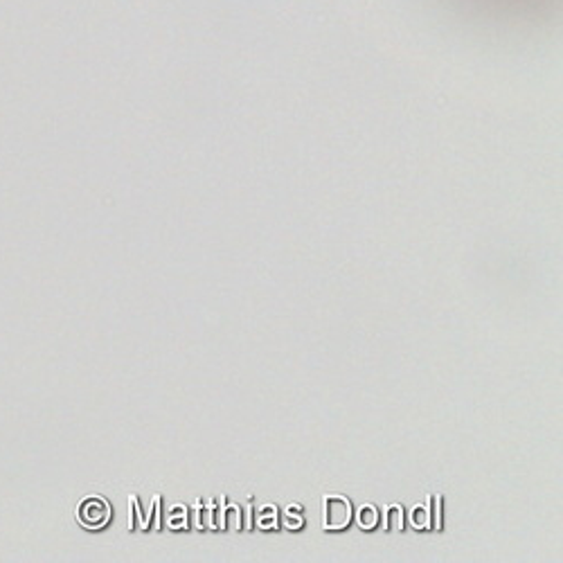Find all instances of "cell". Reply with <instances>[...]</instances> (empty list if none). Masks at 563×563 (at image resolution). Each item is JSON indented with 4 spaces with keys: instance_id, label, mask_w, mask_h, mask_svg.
Here are the masks:
<instances>
[{
    "instance_id": "cell-1",
    "label": "cell",
    "mask_w": 563,
    "mask_h": 563,
    "mask_svg": "<svg viewBox=\"0 0 563 563\" xmlns=\"http://www.w3.org/2000/svg\"><path fill=\"white\" fill-rule=\"evenodd\" d=\"M322 509H324L322 526L327 532L345 530L354 519V509H352L350 498H345L341 494H327L322 498Z\"/></svg>"
},
{
    "instance_id": "cell-2",
    "label": "cell",
    "mask_w": 563,
    "mask_h": 563,
    "mask_svg": "<svg viewBox=\"0 0 563 563\" xmlns=\"http://www.w3.org/2000/svg\"><path fill=\"white\" fill-rule=\"evenodd\" d=\"M109 505L100 498H90L88 503H81L79 507V519L84 526H90V528H100L109 521Z\"/></svg>"
},
{
    "instance_id": "cell-3",
    "label": "cell",
    "mask_w": 563,
    "mask_h": 563,
    "mask_svg": "<svg viewBox=\"0 0 563 563\" xmlns=\"http://www.w3.org/2000/svg\"><path fill=\"white\" fill-rule=\"evenodd\" d=\"M195 526L199 530H203V528H212L214 530V500L212 498L210 500L199 498L195 503Z\"/></svg>"
},
{
    "instance_id": "cell-4",
    "label": "cell",
    "mask_w": 563,
    "mask_h": 563,
    "mask_svg": "<svg viewBox=\"0 0 563 563\" xmlns=\"http://www.w3.org/2000/svg\"><path fill=\"white\" fill-rule=\"evenodd\" d=\"M356 523L363 530H374V528H377V523H379V509L374 507V505H369V503L361 505L356 509Z\"/></svg>"
},
{
    "instance_id": "cell-5",
    "label": "cell",
    "mask_w": 563,
    "mask_h": 563,
    "mask_svg": "<svg viewBox=\"0 0 563 563\" xmlns=\"http://www.w3.org/2000/svg\"><path fill=\"white\" fill-rule=\"evenodd\" d=\"M386 528L390 532L404 530V507L401 505H386Z\"/></svg>"
},
{
    "instance_id": "cell-6",
    "label": "cell",
    "mask_w": 563,
    "mask_h": 563,
    "mask_svg": "<svg viewBox=\"0 0 563 563\" xmlns=\"http://www.w3.org/2000/svg\"><path fill=\"white\" fill-rule=\"evenodd\" d=\"M442 503L444 498L440 494H433L427 498V507H429V514H431V528L435 532L442 530Z\"/></svg>"
},
{
    "instance_id": "cell-7",
    "label": "cell",
    "mask_w": 563,
    "mask_h": 563,
    "mask_svg": "<svg viewBox=\"0 0 563 563\" xmlns=\"http://www.w3.org/2000/svg\"><path fill=\"white\" fill-rule=\"evenodd\" d=\"M223 530L230 532H240L242 530V507L234 505V503H225V526Z\"/></svg>"
},
{
    "instance_id": "cell-8",
    "label": "cell",
    "mask_w": 563,
    "mask_h": 563,
    "mask_svg": "<svg viewBox=\"0 0 563 563\" xmlns=\"http://www.w3.org/2000/svg\"><path fill=\"white\" fill-rule=\"evenodd\" d=\"M410 526L417 528V530H427L431 528V514H429V507L424 505H417L412 507L410 511Z\"/></svg>"
},
{
    "instance_id": "cell-9",
    "label": "cell",
    "mask_w": 563,
    "mask_h": 563,
    "mask_svg": "<svg viewBox=\"0 0 563 563\" xmlns=\"http://www.w3.org/2000/svg\"><path fill=\"white\" fill-rule=\"evenodd\" d=\"M161 509H163V498H161V494H158V496H154L152 507H150V516H147V521L143 523L145 530H156V528H161Z\"/></svg>"
},
{
    "instance_id": "cell-10",
    "label": "cell",
    "mask_w": 563,
    "mask_h": 563,
    "mask_svg": "<svg viewBox=\"0 0 563 563\" xmlns=\"http://www.w3.org/2000/svg\"><path fill=\"white\" fill-rule=\"evenodd\" d=\"M285 523H287L291 530H298V528H302V523H305L302 507H298V505H291V507H287V509H285Z\"/></svg>"
},
{
    "instance_id": "cell-11",
    "label": "cell",
    "mask_w": 563,
    "mask_h": 563,
    "mask_svg": "<svg viewBox=\"0 0 563 563\" xmlns=\"http://www.w3.org/2000/svg\"><path fill=\"white\" fill-rule=\"evenodd\" d=\"M169 528L172 530H183L187 528V507L178 505L172 509V516H169Z\"/></svg>"
},
{
    "instance_id": "cell-12",
    "label": "cell",
    "mask_w": 563,
    "mask_h": 563,
    "mask_svg": "<svg viewBox=\"0 0 563 563\" xmlns=\"http://www.w3.org/2000/svg\"><path fill=\"white\" fill-rule=\"evenodd\" d=\"M260 528L262 530H273L277 528V509L271 505V507H264V511L260 514Z\"/></svg>"
},
{
    "instance_id": "cell-13",
    "label": "cell",
    "mask_w": 563,
    "mask_h": 563,
    "mask_svg": "<svg viewBox=\"0 0 563 563\" xmlns=\"http://www.w3.org/2000/svg\"><path fill=\"white\" fill-rule=\"evenodd\" d=\"M225 496H219L217 503H214V528L217 530H223L225 526Z\"/></svg>"
},
{
    "instance_id": "cell-14",
    "label": "cell",
    "mask_w": 563,
    "mask_h": 563,
    "mask_svg": "<svg viewBox=\"0 0 563 563\" xmlns=\"http://www.w3.org/2000/svg\"><path fill=\"white\" fill-rule=\"evenodd\" d=\"M129 505H131V530H137L140 528V498L133 494L129 498Z\"/></svg>"
},
{
    "instance_id": "cell-15",
    "label": "cell",
    "mask_w": 563,
    "mask_h": 563,
    "mask_svg": "<svg viewBox=\"0 0 563 563\" xmlns=\"http://www.w3.org/2000/svg\"><path fill=\"white\" fill-rule=\"evenodd\" d=\"M242 526H244L246 530L253 528V500H249V505L242 507Z\"/></svg>"
}]
</instances>
